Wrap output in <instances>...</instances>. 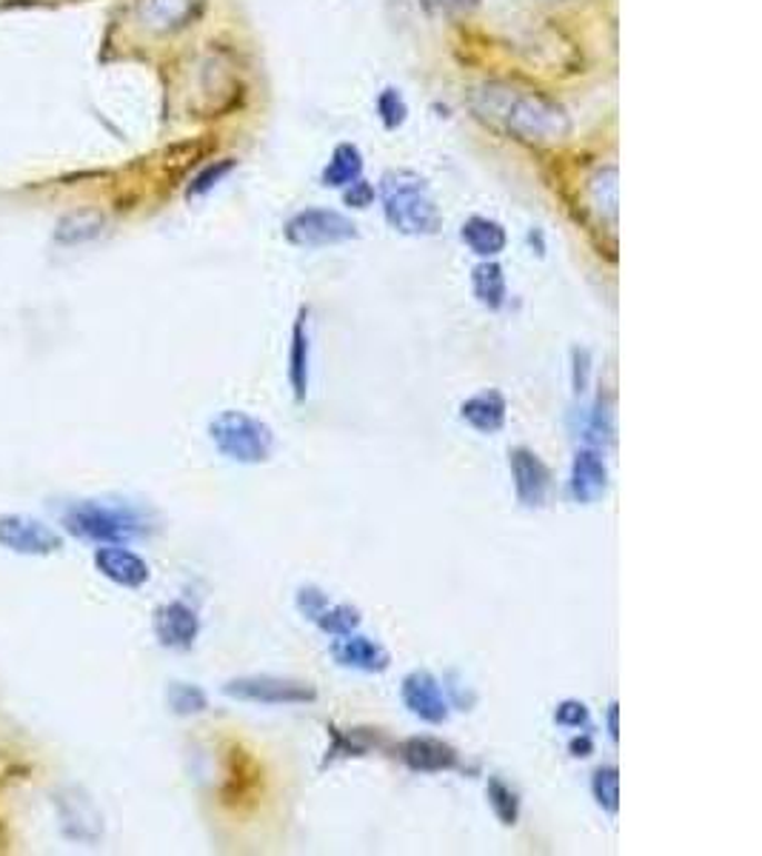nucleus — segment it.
I'll use <instances>...</instances> for the list:
<instances>
[{
  "label": "nucleus",
  "instance_id": "cd10ccee",
  "mask_svg": "<svg viewBox=\"0 0 762 856\" xmlns=\"http://www.w3.org/2000/svg\"><path fill=\"white\" fill-rule=\"evenodd\" d=\"M377 115H380L383 126H386L388 132H395V129H400V126L406 123L408 106H406V100H403L400 89H395V86H386V89L377 94Z\"/></svg>",
  "mask_w": 762,
  "mask_h": 856
},
{
  "label": "nucleus",
  "instance_id": "a878e982",
  "mask_svg": "<svg viewBox=\"0 0 762 856\" xmlns=\"http://www.w3.org/2000/svg\"><path fill=\"white\" fill-rule=\"evenodd\" d=\"M592 794L605 814H612V817L617 814L620 810V770H617V765H603V768L594 770Z\"/></svg>",
  "mask_w": 762,
  "mask_h": 856
},
{
  "label": "nucleus",
  "instance_id": "c85d7f7f",
  "mask_svg": "<svg viewBox=\"0 0 762 856\" xmlns=\"http://www.w3.org/2000/svg\"><path fill=\"white\" fill-rule=\"evenodd\" d=\"M554 723H557L560 728L580 731V728H588L592 714H588V705L580 703V699H563V703L557 705V711H554Z\"/></svg>",
  "mask_w": 762,
  "mask_h": 856
},
{
  "label": "nucleus",
  "instance_id": "6e6552de",
  "mask_svg": "<svg viewBox=\"0 0 762 856\" xmlns=\"http://www.w3.org/2000/svg\"><path fill=\"white\" fill-rule=\"evenodd\" d=\"M0 548L20 554V557H49L63 548V537L38 517L3 514L0 517Z\"/></svg>",
  "mask_w": 762,
  "mask_h": 856
},
{
  "label": "nucleus",
  "instance_id": "9d476101",
  "mask_svg": "<svg viewBox=\"0 0 762 856\" xmlns=\"http://www.w3.org/2000/svg\"><path fill=\"white\" fill-rule=\"evenodd\" d=\"M400 699L412 717L428 725H443L448 714H452V703H448L446 691H443L441 679L434 677L432 671H423V668L406 674L400 685Z\"/></svg>",
  "mask_w": 762,
  "mask_h": 856
},
{
  "label": "nucleus",
  "instance_id": "5701e85b",
  "mask_svg": "<svg viewBox=\"0 0 762 856\" xmlns=\"http://www.w3.org/2000/svg\"><path fill=\"white\" fill-rule=\"evenodd\" d=\"M363 175V152L360 146L355 143H340L335 146L331 160L326 163L320 175V183L326 189H346L348 183H355Z\"/></svg>",
  "mask_w": 762,
  "mask_h": 856
},
{
  "label": "nucleus",
  "instance_id": "0eeeda50",
  "mask_svg": "<svg viewBox=\"0 0 762 856\" xmlns=\"http://www.w3.org/2000/svg\"><path fill=\"white\" fill-rule=\"evenodd\" d=\"M224 694L229 699L257 705H303L317 699V688L311 683L283 677H237L224 685Z\"/></svg>",
  "mask_w": 762,
  "mask_h": 856
},
{
  "label": "nucleus",
  "instance_id": "f03ea898",
  "mask_svg": "<svg viewBox=\"0 0 762 856\" xmlns=\"http://www.w3.org/2000/svg\"><path fill=\"white\" fill-rule=\"evenodd\" d=\"M386 223L408 238H432L443 226L428 180L412 169H392L380 180Z\"/></svg>",
  "mask_w": 762,
  "mask_h": 856
},
{
  "label": "nucleus",
  "instance_id": "7c9ffc66",
  "mask_svg": "<svg viewBox=\"0 0 762 856\" xmlns=\"http://www.w3.org/2000/svg\"><path fill=\"white\" fill-rule=\"evenodd\" d=\"M572 360H574V391H577V395H585V391H588V382H592V355H588V349H574Z\"/></svg>",
  "mask_w": 762,
  "mask_h": 856
},
{
  "label": "nucleus",
  "instance_id": "f8f14e48",
  "mask_svg": "<svg viewBox=\"0 0 762 856\" xmlns=\"http://www.w3.org/2000/svg\"><path fill=\"white\" fill-rule=\"evenodd\" d=\"M92 563L103 580L115 583L120 588H144L151 577L149 563L138 551H129L123 546H98L92 554Z\"/></svg>",
  "mask_w": 762,
  "mask_h": 856
},
{
  "label": "nucleus",
  "instance_id": "c756f323",
  "mask_svg": "<svg viewBox=\"0 0 762 856\" xmlns=\"http://www.w3.org/2000/svg\"><path fill=\"white\" fill-rule=\"evenodd\" d=\"M375 198H377L375 186L363 178H357L355 183H348L346 189H343V203H346L348 209H360V211L368 209V206L375 203Z\"/></svg>",
  "mask_w": 762,
  "mask_h": 856
},
{
  "label": "nucleus",
  "instance_id": "2eb2a0df",
  "mask_svg": "<svg viewBox=\"0 0 762 856\" xmlns=\"http://www.w3.org/2000/svg\"><path fill=\"white\" fill-rule=\"evenodd\" d=\"M568 491H572L574 502H583V506H592L608 491V466L597 448H580L574 455Z\"/></svg>",
  "mask_w": 762,
  "mask_h": 856
},
{
  "label": "nucleus",
  "instance_id": "f3484780",
  "mask_svg": "<svg viewBox=\"0 0 762 856\" xmlns=\"http://www.w3.org/2000/svg\"><path fill=\"white\" fill-rule=\"evenodd\" d=\"M508 402L497 389H486L463 400L461 417L481 435H497L499 428L506 426Z\"/></svg>",
  "mask_w": 762,
  "mask_h": 856
},
{
  "label": "nucleus",
  "instance_id": "39448f33",
  "mask_svg": "<svg viewBox=\"0 0 762 856\" xmlns=\"http://www.w3.org/2000/svg\"><path fill=\"white\" fill-rule=\"evenodd\" d=\"M286 240L297 249H323V246H337L346 240H355L357 231L355 220L346 218L343 211L335 209H303L291 215L286 229Z\"/></svg>",
  "mask_w": 762,
  "mask_h": 856
},
{
  "label": "nucleus",
  "instance_id": "dca6fc26",
  "mask_svg": "<svg viewBox=\"0 0 762 856\" xmlns=\"http://www.w3.org/2000/svg\"><path fill=\"white\" fill-rule=\"evenodd\" d=\"M400 759L417 774H443L461 763L452 745L437 737H408L400 745Z\"/></svg>",
  "mask_w": 762,
  "mask_h": 856
},
{
  "label": "nucleus",
  "instance_id": "7ed1b4c3",
  "mask_svg": "<svg viewBox=\"0 0 762 856\" xmlns=\"http://www.w3.org/2000/svg\"><path fill=\"white\" fill-rule=\"evenodd\" d=\"M63 526L72 537L95 546H126L146 534L140 514L123 506H103V502H75L63 514Z\"/></svg>",
  "mask_w": 762,
  "mask_h": 856
},
{
  "label": "nucleus",
  "instance_id": "1a4fd4ad",
  "mask_svg": "<svg viewBox=\"0 0 762 856\" xmlns=\"http://www.w3.org/2000/svg\"><path fill=\"white\" fill-rule=\"evenodd\" d=\"M297 611L303 617L315 623L323 634L329 637H343V634H352L360 628V611L348 603H331L329 594L320 591L317 586H303L297 588Z\"/></svg>",
  "mask_w": 762,
  "mask_h": 856
},
{
  "label": "nucleus",
  "instance_id": "a211bd4d",
  "mask_svg": "<svg viewBox=\"0 0 762 856\" xmlns=\"http://www.w3.org/2000/svg\"><path fill=\"white\" fill-rule=\"evenodd\" d=\"M309 357H311L309 309H300V315H297L295 320V329H291V349H289V382L297 402H303L306 400V395H309Z\"/></svg>",
  "mask_w": 762,
  "mask_h": 856
},
{
  "label": "nucleus",
  "instance_id": "6ab92c4d",
  "mask_svg": "<svg viewBox=\"0 0 762 856\" xmlns=\"http://www.w3.org/2000/svg\"><path fill=\"white\" fill-rule=\"evenodd\" d=\"M198 0H140L138 12L155 32H178L195 18Z\"/></svg>",
  "mask_w": 762,
  "mask_h": 856
},
{
  "label": "nucleus",
  "instance_id": "2f4dec72",
  "mask_svg": "<svg viewBox=\"0 0 762 856\" xmlns=\"http://www.w3.org/2000/svg\"><path fill=\"white\" fill-rule=\"evenodd\" d=\"M434 12H472L481 7V0H423Z\"/></svg>",
  "mask_w": 762,
  "mask_h": 856
},
{
  "label": "nucleus",
  "instance_id": "393cba45",
  "mask_svg": "<svg viewBox=\"0 0 762 856\" xmlns=\"http://www.w3.org/2000/svg\"><path fill=\"white\" fill-rule=\"evenodd\" d=\"M486 797L492 805L494 817L503 825H517L519 819V797L512 785H506L499 777H492L486 785Z\"/></svg>",
  "mask_w": 762,
  "mask_h": 856
},
{
  "label": "nucleus",
  "instance_id": "4468645a",
  "mask_svg": "<svg viewBox=\"0 0 762 856\" xmlns=\"http://www.w3.org/2000/svg\"><path fill=\"white\" fill-rule=\"evenodd\" d=\"M331 657L340 668H352V671H363V674H383L388 666H392V654L372 637H363V634L352 631L343 634V637H335L331 643Z\"/></svg>",
  "mask_w": 762,
  "mask_h": 856
},
{
  "label": "nucleus",
  "instance_id": "20e7f679",
  "mask_svg": "<svg viewBox=\"0 0 762 856\" xmlns=\"http://www.w3.org/2000/svg\"><path fill=\"white\" fill-rule=\"evenodd\" d=\"M209 437L226 460L240 462V466L266 462L275 451V431L246 411H220L209 422Z\"/></svg>",
  "mask_w": 762,
  "mask_h": 856
},
{
  "label": "nucleus",
  "instance_id": "9b49d317",
  "mask_svg": "<svg viewBox=\"0 0 762 856\" xmlns=\"http://www.w3.org/2000/svg\"><path fill=\"white\" fill-rule=\"evenodd\" d=\"M155 637L169 651H189L200 637V617L184 599H171L155 611Z\"/></svg>",
  "mask_w": 762,
  "mask_h": 856
},
{
  "label": "nucleus",
  "instance_id": "423d86ee",
  "mask_svg": "<svg viewBox=\"0 0 762 856\" xmlns=\"http://www.w3.org/2000/svg\"><path fill=\"white\" fill-rule=\"evenodd\" d=\"M52 805L60 834L69 843L92 845L103 837V814L89 790H83L80 785H63L52 794Z\"/></svg>",
  "mask_w": 762,
  "mask_h": 856
},
{
  "label": "nucleus",
  "instance_id": "b1692460",
  "mask_svg": "<svg viewBox=\"0 0 762 856\" xmlns=\"http://www.w3.org/2000/svg\"><path fill=\"white\" fill-rule=\"evenodd\" d=\"M166 703H169L171 714H178V717H195L209 708V697L195 683H171L166 691Z\"/></svg>",
  "mask_w": 762,
  "mask_h": 856
},
{
  "label": "nucleus",
  "instance_id": "aec40b11",
  "mask_svg": "<svg viewBox=\"0 0 762 856\" xmlns=\"http://www.w3.org/2000/svg\"><path fill=\"white\" fill-rule=\"evenodd\" d=\"M461 240L477 257H483V260H492V257H497L499 251L506 249L508 235H506V229L497 223V220L474 215V218H468L466 223L461 226Z\"/></svg>",
  "mask_w": 762,
  "mask_h": 856
},
{
  "label": "nucleus",
  "instance_id": "ddd939ff",
  "mask_svg": "<svg viewBox=\"0 0 762 856\" xmlns=\"http://www.w3.org/2000/svg\"><path fill=\"white\" fill-rule=\"evenodd\" d=\"M512 462V477H514V495L523 506L540 508L546 502L548 488H552V471L532 448H514L508 455Z\"/></svg>",
  "mask_w": 762,
  "mask_h": 856
},
{
  "label": "nucleus",
  "instance_id": "bb28decb",
  "mask_svg": "<svg viewBox=\"0 0 762 856\" xmlns=\"http://www.w3.org/2000/svg\"><path fill=\"white\" fill-rule=\"evenodd\" d=\"M235 166H237L235 158H224V160H215V163H209L206 169H200L198 175L191 178V183L186 186V200H198V198H204V195H209V191L226 178V175H231V171H235Z\"/></svg>",
  "mask_w": 762,
  "mask_h": 856
},
{
  "label": "nucleus",
  "instance_id": "f257e3e1",
  "mask_svg": "<svg viewBox=\"0 0 762 856\" xmlns=\"http://www.w3.org/2000/svg\"><path fill=\"white\" fill-rule=\"evenodd\" d=\"M477 109L486 118L499 120L508 132L528 143H552L568 135V118L557 103L543 94L514 92L506 86H486L477 92Z\"/></svg>",
  "mask_w": 762,
  "mask_h": 856
},
{
  "label": "nucleus",
  "instance_id": "473e14b6",
  "mask_svg": "<svg viewBox=\"0 0 762 856\" xmlns=\"http://www.w3.org/2000/svg\"><path fill=\"white\" fill-rule=\"evenodd\" d=\"M568 752H572V757H588V754L594 752V739L585 731L577 734V737L568 743Z\"/></svg>",
  "mask_w": 762,
  "mask_h": 856
},
{
  "label": "nucleus",
  "instance_id": "412c9836",
  "mask_svg": "<svg viewBox=\"0 0 762 856\" xmlns=\"http://www.w3.org/2000/svg\"><path fill=\"white\" fill-rule=\"evenodd\" d=\"M106 229V218L98 209H75L58 220L55 226V240L60 246H80L89 240H98Z\"/></svg>",
  "mask_w": 762,
  "mask_h": 856
},
{
  "label": "nucleus",
  "instance_id": "72a5a7b5",
  "mask_svg": "<svg viewBox=\"0 0 762 856\" xmlns=\"http://www.w3.org/2000/svg\"><path fill=\"white\" fill-rule=\"evenodd\" d=\"M617 717H620V705H617V703H612V705H608V737H612L614 743H617V739H620Z\"/></svg>",
  "mask_w": 762,
  "mask_h": 856
},
{
  "label": "nucleus",
  "instance_id": "4be33fe9",
  "mask_svg": "<svg viewBox=\"0 0 762 856\" xmlns=\"http://www.w3.org/2000/svg\"><path fill=\"white\" fill-rule=\"evenodd\" d=\"M472 291L477 297V303L486 306L488 311H499L506 306V275H503V266L494 263V260H483L472 269Z\"/></svg>",
  "mask_w": 762,
  "mask_h": 856
}]
</instances>
